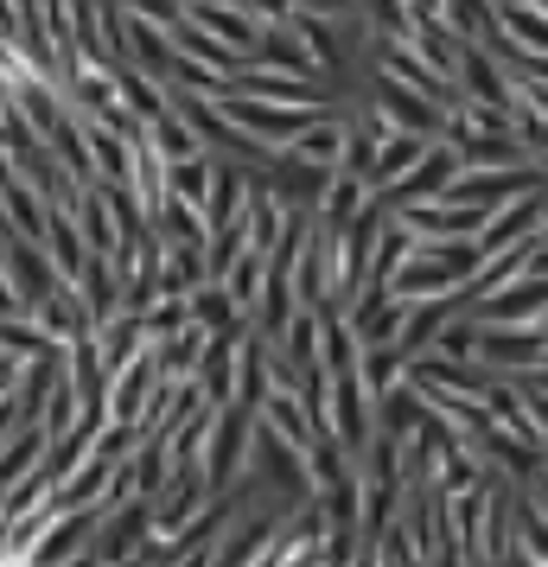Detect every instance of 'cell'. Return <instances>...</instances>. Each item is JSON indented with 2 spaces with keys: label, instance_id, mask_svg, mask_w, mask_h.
<instances>
[{
  "label": "cell",
  "instance_id": "1",
  "mask_svg": "<svg viewBox=\"0 0 548 567\" xmlns=\"http://www.w3.org/2000/svg\"><path fill=\"white\" fill-rule=\"evenodd\" d=\"M300 13H313V20H358L364 13V0H293Z\"/></svg>",
  "mask_w": 548,
  "mask_h": 567
}]
</instances>
